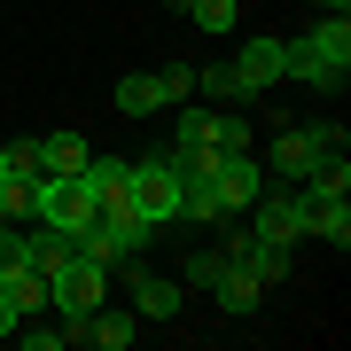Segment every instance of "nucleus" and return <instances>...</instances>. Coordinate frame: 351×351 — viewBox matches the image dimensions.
<instances>
[{
    "instance_id": "nucleus-1",
    "label": "nucleus",
    "mask_w": 351,
    "mask_h": 351,
    "mask_svg": "<svg viewBox=\"0 0 351 351\" xmlns=\"http://www.w3.org/2000/svg\"><path fill=\"white\" fill-rule=\"evenodd\" d=\"M141 250H149V226L133 219V203H101L94 226L78 234V258H94V265H133Z\"/></svg>"
},
{
    "instance_id": "nucleus-2",
    "label": "nucleus",
    "mask_w": 351,
    "mask_h": 351,
    "mask_svg": "<svg viewBox=\"0 0 351 351\" xmlns=\"http://www.w3.org/2000/svg\"><path fill=\"white\" fill-rule=\"evenodd\" d=\"M47 304L71 320V343H78V320H86L94 304H110V265H94V258L55 265V274H47Z\"/></svg>"
},
{
    "instance_id": "nucleus-3",
    "label": "nucleus",
    "mask_w": 351,
    "mask_h": 351,
    "mask_svg": "<svg viewBox=\"0 0 351 351\" xmlns=\"http://www.w3.org/2000/svg\"><path fill=\"white\" fill-rule=\"evenodd\" d=\"M188 94H195V71H188V63H164V71H141V78H117V110H125V117L180 110Z\"/></svg>"
},
{
    "instance_id": "nucleus-4",
    "label": "nucleus",
    "mask_w": 351,
    "mask_h": 351,
    "mask_svg": "<svg viewBox=\"0 0 351 351\" xmlns=\"http://www.w3.org/2000/svg\"><path fill=\"white\" fill-rule=\"evenodd\" d=\"M32 219L86 234V226H94V180H86V172H47V180H39V211H32Z\"/></svg>"
},
{
    "instance_id": "nucleus-5",
    "label": "nucleus",
    "mask_w": 351,
    "mask_h": 351,
    "mask_svg": "<svg viewBox=\"0 0 351 351\" xmlns=\"http://www.w3.org/2000/svg\"><path fill=\"white\" fill-rule=\"evenodd\" d=\"M133 219L149 226V234L180 219V172H172V156H149V164H133Z\"/></svg>"
},
{
    "instance_id": "nucleus-6",
    "label": "nucleus",
    "mask_w": 351,
    "mask_h": 351,
    "mask_svg": "<svg viewBox=\"0 0 351 351\" xmlns=\"http://www.w3.org/2000/svg\"><path fill=\"white\" fill-rule=\"evenodd\" d=\"M242 219H250V234H258V242H274V250H297V242H304V188L258 195Z\"/></svg>"
},
{
    "instance_id": "nucleus-7",
    "label": "nucleus",
    "mask_w": 351,
    "mask_h": 351,
    "mask_svg": "<svg viewBox=\"0 0 351 351\" xmlns=\"http://www.w3.org/2000/svg\"><path fill=\"white\" fill-rule=\"evenodd\" d=\"M211 188H219V219H242V211L265 195V172H258V156L242 149V156H219V164H211Z\"/></svg>"
},
{
    "instance_id": "nucleus-8",
    "label": "nucleus",
    "mask_w": 351,
    "mask_h": 351,
    "mask_svg": "<svg viewBox=\"0 0 351 351\" xmlns=\"http://www.w3.org/2000/svg\"><path fill=\"white\" fill-rule=\"evenodd\" d=\"M328 149H343V133H336V125H289V133L274 141V172H281V180H304Z\"/></svg>"
},
{
    "instance_id": "nucleus-9",
    "label": "nucleus",
    "mask_w": 351,
    "mask_h": 351,
    "mask_svg": "<svg viewBox=\"0 0 351 351\" xmlns=\"http://www.w3.org/2000/svg\"><path fill=\"white\" fill-rule=\"evenodd\" d=\"M258 297H265V281L250 274V265L226 258V265H219V281H211V304H219V313H234V320H250V313H258Z\"/></svg>"
},
{
    "instance_id": "nucleus-10",
    "label": "nucleus",
    "mask_w": 351,
    "mask_h": 351,
    "mask_svg": "<svg viewBox=\"0 0 351 351\" xmlns=\"http://www.w3.org/2000/svg\"><path fill=\"white\" fill-rule=\"evenodd\" d=\"M133 336H141V313H117V304H94L78 320V343H94V351H125Z\"/></svg>"
},
{
    "instance_id": "nucleus-11",
    "label": "nucleus",
    "mask_w": 351,
    "mask_h": 351,
    "mask_svg": "<svg viewBox=\"0 0 351 351\" xmlns=\"http://www.w3.org/2000/svg\"><path fill=\"white\" fill-rule=\"evenodd\" d=\"M304 234H320V242H351V211H343V195H328V188H304Z\"/></svg>"
},
{
    "instance_id": "nucleus-12",
    "label": "nucleus",
    "mask_w": 351,
    "mask_h": 351,
    "mask_svg": "<svg viewBox=\"0 0 351 351\" xmlns=\"http://www.w3.org/2000/svg\"><path fill=\"white\" fill-rule=\"evenodd\" d=\"M180 304H188V289H180V281L149 274V265H141V274H133V313H141V320H172Z\"/></svg>"
},
{
    "instance_id": "nucleus-13",
    "label": "nucleus",
    "mask_w": 351,
    "mask_h": 351,
    "mask_svg": "<svg viewBox=\"0 0 351 351\" xmlns=\"http://www.w3.org/2000/svg\"><path fill=\"white\" fill-rule=\"evenodd\" d=\"M234 71L250 78V86H274V78H289V47H281V39H242Z\"/></svg>"
},
{
    "instance_id": "nucleus-14",
    "label": "nucleus",
    "mask_w": 351,
    "mask_h": 351,
    "mask_svg": "<svg viewBox=\"0 0 351 351\" xmlns=\"http://www.w3.org/2000/svg\"><path fill=\"white\" fill-rule=\"evenodd\" d=\"M219 250L234 258V265H250L258 281H281V274H289V250H274V242H258V234H226Z\"/></svg>"
},
{
    "instance_id": "nucleus-15",
    "label": "nucleus",
    "mask_w": 351,
    "mask_h": 351,
    "mask_svg": "<svg viewBox=\"0 0 351 351\" xmlns=\"http://www.w3.org/2000/svg\"><path fill=\"white\" fill-rule=\"evenodd\" d=\"M39 149V172H86L94 149H86V133H47V141H32Z\"/></svg>"
},
{
    "instance_id": "nucleus-16",
    "label": "nucleus",
    "mask_w": 351,
    "mask_h": 351,
    "mask_svg": "<svg viewBox=\"0 0 351 351\" xmlns=\"http://www.w3.org/2000/svg\"><path fill=\"white\" fill-rule=\"evenodd\" d=\"M289 78H304V86H320V94H336V86H343V71L328 63L313 39H297V47H289Z\"/></svg>"
},
{
    "instance_id": "nucleus-17",
    "label": "nucleus",
    "mask_w": 351,
    "mask_h": 351,
    "mask_svg": "<svg viewBox=\"0 0 351 351\" xmlns=\"http://www.w3.org/2000/svg\"><path fill=\"white\" fill-rule=\"evenodd\" d=\"M86 180H94V211H101V203H133V164L94 156V164H86Z\"/></svg>"
},
{
    "instance_id": "nucleus-18",
    "label": "nucleus",
    "mask_w": 351,
    "mask_h": 351,
    "mask_svg": "<svg viewBox=\"0 0 351 351\" xmlns=\"http://www.w3.org/2000/svg\"><path fill=\"white\" fill-rule=\"evenodd\" d=\"M180 16H188L195 32H234L242 24V0H172Z\"/></svg>"
},
{
    "instance_id": "nucleus-19",
    "label": "nucleus",
    "mask_w": 351,
    "mask_h": 351,
    "mask_svg": "<svg viewBox=\"0 0 351 351\" xmlns=\"http://www.w3.org/2000/svg\"><path fill=\"white\" fill-rule=\"evenodd\" d=\"M195 86H211V101H250V94H258L250 78L234 71V63H219V71H195Z\"/></svg>"
},
{
    "instance_id": "nucleus-20",
    "label": "nucleus",
    "mask_w": 351,
    "mask_h": 351,
    "mask_svg": "<svg viewBox=\"0 0 351 351\" xmlns=\"http://www.w3.org/2000/svg\"><path fill=\"white\" fill-rule=\"evenodd\" d=\"M188 274H180V289L188 297H211V281H219V265H226V250H195V258H180Z\"/></svg>"
},
{
    "instance_id": "nucleus-21",
    "label": "nucleus",
    "mask_w": 351,
    "mask_h": 351,
    "mask_svg": "<svg viewBox=\"0 0 351 351\" xmlns=\"http://www.w3.org/2000/svg\"><path fill=\"white\" fill-rule=\"evenodd\" d=\"M304 188H328V195H351V164H343V149H328L313 172H304Z\"/></svg>"
},
{
    "instance_id": "nucleus-22",
    "label": "nucleus",
    "mask_w": 351,
    "mask_h": 351,
    "mask_svg": "<svg viewBox=\"0 0 351 351\" xmlns=\"http://www.w3.org/2000/svg\"><path fill=\"white\" fill-rule=\"evenodd\" d=\"M211 149H219V156H242V149H250V125H242L234 110H226V117H211Z\"/></svg>"
},
{
    "instance_id": "nucleus-23",
    "label": "nucleus",
    "mask_w": 351,
    "mask_h": 351,
    "mask_svg": "<svg viewBox=\"0 0 351 351\" xmlns=\"http://www.w3.org/2000/svg\"><path fill=\"white\" fill-rule=\"evenodd\" d=\"M172 149H211V110H180V141Z\"/></svg>"
},
{
    "instance_id": "nucleus-24",
    "label": "nucleus",
    "mask_w": 351,
    "mask_h": 351,
    "mask_svg": "<svg viewBox=\"0 0 351 351\" xmlns=\"http://www.w3.org/2000/svg\"><path fill=\"white\" fill-rule=\"evenodd\" d=\"M16 336H24V351H63V343H71V320H63V328H32V320H24Z\"/></svg>"
},
{
    "instance_id": "nucleus-25",
    "label": "nucleus",
    "mask_w": 351,
    "mask_h": 351,
    "mask_svg": "<svg viewBox=\"0 0 351 351\" xmlns=\"http://www.w3.org/2000/svg\"><path fill=\"white\" fill-rule=\"evenodd\" d=\"M320 8H328V16H343V8H351V0H320Z\"/></svg>"
}]
</instances>
